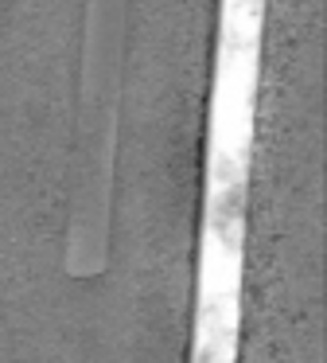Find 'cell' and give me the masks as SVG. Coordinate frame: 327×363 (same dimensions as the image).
Returning <instances> with one entry per match:
<instances>
[{"instance_id": "cell-2", "label": "cell", "mask_w": 327, "mask_h": 363, "mask_svg": "<svg viewBox=\"0 0 327 363\" xmlns=\"http://www.w3.org/2000/svg\"><path fill=\"white\" fill-rule=\"evenodd\" d=\"M261 12L265 0H222L214 94L207 129V184L202 215H241L253 152V102L261 67Z\"/></svg>"}, {"instance_id": "cell-1", "label": "cell", "mask_w": 327, "mask_h": 363, "mask_svg": "<svg viewBox=\"0 0 327 363\" xmlns=\"http://www.w3.org/2000/svg\"><path fill=\"white\" fill-rule=\"evenodd\" d=\"M125 28H129V0H86L67 199V250H62V269L70 277H98L109 269V258H113V180L125 79Z\"/></svg>"}, {"instance_id": "cell-3", "label": "cell", "mask_w": 327, "mask_h": 363, "mask_svg": "<svg viewBox=\"0 0 327 363\" xmlns=\"http://www.w3.org/2000/svg\"><path fill=\"white\" fill-rule=\"evenodd\" d=\"M241 238L246 215H202L199 235V301H195V359L226 363L238 352Z\"/></svg>"}]
</instances>
